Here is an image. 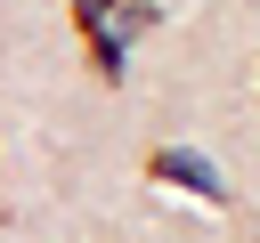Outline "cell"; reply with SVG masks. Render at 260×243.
Segmentation results:
<instances>
[{
	"label": "cell",
	"mask_w": 260,
	"mask_h": 243,
	"mask_svg": "<svg viewBox=\"0 0 260 243\" xmlns=\"http://www.w3.org/2000/svg\"><path fill=\"white\" fill-rule=\"evenodd\" d=\"M73 24H81V40H89L98 81H122V32H114V0H73Z\"/></svg>",
	"instance_id": "obj_1"
},
{
	"label": "cell",
	"mask_w": 260,
	"mask_h": 243,
	"mask_svg": "<svg viewBox=\"0 0 260 243\" xmlns=\"http://www.w3.org/2000/svg\"><path fill=\"white\" fill-rule=\"evenodd\" d=\"M154 178H179L187 194H203V202H228V186H219V170H211L203 154H154Z\"/></svg>",
	"instance_id": "obj_2"
}]
</instances>
